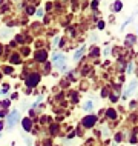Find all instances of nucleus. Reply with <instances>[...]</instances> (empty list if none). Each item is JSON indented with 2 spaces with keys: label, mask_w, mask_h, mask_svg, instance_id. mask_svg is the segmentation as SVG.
Returning a JSON list of instances; mask_svg holds the SVG:
<instances>
[{
  "label": "nucleus",
  "mask_w": 138,
  "mask_h": 146,
  "mask_svg": "<svg viewBox=\"0 0 138 146\" xmlns=\"http://www.w3.org/2000/svg\"><path fill=\"white\" fill-rule=\"evenodd\" d=\"M106 115H109L110 118H115V117H117V114H115V111H114V109H108V112H106Z\"/></svg>",
  "instance_id": "12"
},
{
  "label": "nucleus",
  "mask_w": 138,
  "mask_h": 146,
  "mask_svg": "<svg viewBox=\"0 0 138 146\" xmlns=\"http://www.w3.org/2000/svg\"><path fill=\"white\" fill-rule=\"evenodd\" d=\"M133 42H135V37L129 34V35H127V38H126V45L129 46V45H131V43H133Z\"/></svg>",
  "instance_id": "11"
},
{
  "label": "nucleus",
  "mask_w": 138,
  "mask_h": 146,
  "mask_svg": "<svg viewBox=\"0 0 138 146\" xmlns=\"http://www.w3.org/2000/svg\"><path fill=\"white\" fill-rule=\"evenodd\" d=\"M13 62H14V63H18V62H20V58H18V56H13Z\"/></svg>",
  "instance_id": "14"
},
{
  "label": "nucleus",
  "mask_w": 138,
  "mask_h": 146,
  "mask_svg": "<svg viewBox=\"0 0 138 146\" xmlns=\"http://www.w3.org/2000/svg\"><path fill=\"white\" fill-rule=\"evenodd\" d=\"M95 121H97L95 115H88V117L83 118V126H85V128H92V126L95 125Z\"/></svg>",
  "instance_id": "3"
},
{
  "label": "nucleus",
  "mask_w": 138,
  "mask_h": 146,
  "mask_svg": "<svg viewBox=\"0 0 138 146\" xmlns=\"http://www.w3.org/2000/svg\"><path fill=\"white\" fill-rule=\"evenodd\" d=\"M83 54H85V46H83V48H80V49H78L77 52H75V56H74V60H75V62H77V60H80Z\"/></svg>",
  "instance_id": "7"
},
{
  "label": "nucleus",
  "mask_w": 138,
  "mask_h": 146,
  "mask_svg": "<svg viewBox=\"0 0 138 146\" xmlns=\"http://www.w3.org/2000/svg\"><path fill=\"white\" fill-rule=\"evenodd\" d=\"M132 71H133V65H132V63H131V65L127 66V72H132Z\"/></svg>",
  "instance_id": "15"
},
{
  "label": "nucleus",
  "mask_w": 138,
  "mask_h": 146,
  "mask_svg": "<svg viewBox=\"0 0 138 146\" xmlns=\"http://www.w3.org/2000/svg\"><path fill=\"white\" fill-rule=\"evenodd\" d=\"M121 8H123V3H121V2H115L112 5V11H115V13H117V11H121Z\"/></svg>",
  "instance_id": "10"
},
{
  "label": "nucleus",
  "mask_w": 138,
  "mask_h": 146,
  "mask_svg": "<svg viewBox=\"0 0 138 146\" xmlns=\"http://www.w3.org/2000/svg\"><path fill=\"white\" fill-rule=\"evenodd\" d=\"M83 109H85V111H88V112H90L94 109V105H92V102H86L85 105H83Z\"/></svg>",
  "instance_id": "9"
},
{
  "label": "nucleus",
  "mask_w": 138,
  "mask_h": 146,
  "mask_svg": "<svg viewBox=\"0 0 138 146\" xmlns=\"http://www.w3.org/2000/svg\"><path fill=\"white\" fill-rule=\"evenodd\" d=\"M11 72H13V69L8 68V66H6V68H5V74H11Z\"/></svg>",
  "instance_id": "16"
},
{
  "label": "nucleus",
  "mask_w": 138,
  "mask_h": 146,
  "mask_svg": "<svg viewBox=\"0 0 138 146\" xmlns=\"http://www.w3.org/2000/svg\"><path fill=\"white\" fill-rule=\"evenodd\" d=\"M135 88H137V82H132V83H131V85H129V86H127V89H126V91H124V94H123V97H124V98H127L129 96H131V92H132V91H133V89H135Z\"/></svg>",
  "instance_id": "5"
},
{
  "label": "nucleus",
  "mask_w": 138,
  "mask_h": 146,
  "mask_svg": "<svg viewBox=\"0 0 138 146\" xmlns=\"http://www.w3.org/2000/svg\"><path fill=\"white\" fill-rule=\"evenodd\" d=\"M8 35H9V34H8V29H2V33H0V37L5 38V37H8Z\"/></svg>",
  "instance_id": "13"
},
{
  "label": "nucleus",
  "mask_w": 138,
  "mask_h": 146,
  "mask_svg": "<svg viewBox=\"0 0 138 146\" xmlns=\"http://www.w3.org/2000/svg\"><path fill=\"white\" fill-rule=\"evenodd\" d=\"M98 28H100V29H101V28H104V23H103V22H100V23H98Z\"/></svg>",
  "instance_id": "17"
},
{
  "label": "nucleus",
  "mask_w": 138,
  "mask_h": 146,
  "mask_svg": "<svg viewBox=\"0 0 138 146\" xmlns=\"http://www.w3.org/2000/svg\"><path fill=\"white\" fill-rule=\"evenodd\" d=\"M97 54H98V49H94V51H92V57L97 56Z\"/></svg>",
  "instance_id": "18"
},
{
  "label": "nucleus",
  "mask_w": 138,
  "mask_h": 146,
  "mask_svg": "<svg viewBox=\"0 0 138 146\" xmlns=\"http://www.w3.org/2000/svg\"><path fill=\"white\" fill-rule=\"evenodd\" d=\"M46 57H48V56H46V51H38V52L35 54V58H37L38 62H45Z\"/></svg>",
  "instance_id": "6"
},
{
  "label": "nucleus",
  "mask_w": 138,
  "mask_h": 146,
  "mask_svg": "<svg viewBox=\"0 0 138 146\" xmlns=\"http://www.w3.org/2000/svg\"><path fill=\"white\" fill-rule=\"evenodd\" d=\"M18 121H20V112H18L17 109H14V111L9 114V117L6 118V126L11 129V128H14Z\"/></svg>",
  "instance_id": "1"
},
{
  "label": "nucleus",
  "mask_w": 138,
  "mask_h": 146,
  "mask_svg": "<svg viewBox=\"0 0 138 146\" xmlns=\"http://www.w3.org/2000/svg\"><path fill=\"white\" fill-rule=\"evenodd\" d=\"M52 60H54V65L58 66L61 71H66V66H65V62H66V57L63 54H58V52H54L52 54Z\"/></svg>",
  "instance_id": "2"
},
{
  "label": "nucleus",
  "mask_w": 138,
  "mask_h": 146,
  "mask_svg": "<svg viewBox=\"0 0 138 146\" xmlns=\"http://www.w3.org/2000/svg\"><path fill=\"white\" fill-rule=\"evenodd\" d=\"M0 52H2V46H0Z\"/></svg>",
  "instance_id": "19"
},
{
  "label": "nucleus",
  "mask_w": 138,
  "mask_h": 146,
  "mask_svg": "<svg viewBox=\"0 0 138 146\" xmlns=\"http://www.w3.org/2000/svg\"><path fill=\"white\" fill-rule=\"evenodd\" d=\"M23 128H25V131H31V120L29 118H23Z\"/></svg>",
  "instance_id": "8"
},
{
  "label": "nucleus",
  "mask_w": 138,
  "mask_h": 146,
  "mask_svg": "<svg viewBox=\"0 0 138 146\" xmlns=\"http://www.w3.org/2000/svg\"><path fill=\"white\" fill-rule=\"evenodd\" d=\"M38 80H40V76L38 74H32V76L28 78V86H35L38 83Z\"/></svg>",
  "instance_id": "4"
}]
</instances>
